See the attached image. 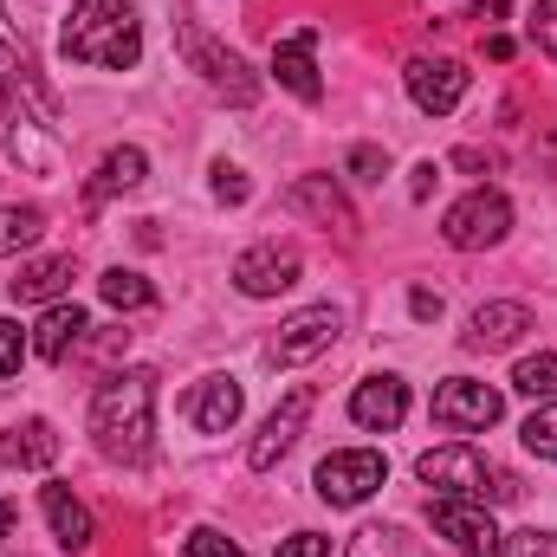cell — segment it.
Here are the masks:
<instances>
[{
  "label": "cell",
  "mask_w": 557,
  "mask_h": 557,
  "mask_svg": "<svg viewBox=\"0 0 557 557\" xmlns=\"http://www.w3.org/2000/svg\"><path fill=\"white\" fill-rule=\"evenodd\" d=\"M91 434H98V454L104 460L143 467L149 460V434H156V376L149 370L104 376V389L91 403Z\"/></svg>",
  "instance_id": "obj_1"
},
{
  "label": "cell",
  "mask_w": 557,
  "mask_h": 557,
  "mask_svg": "<svg viewBox=\"0 0 557 557\" xmlns=\"http://www.w3.org/2000/svg\"><path fill=\"white\" fill-rule=\"evenodd\" d=\"M72 65H98V72H131L143 59V20L131 0H78L65 13L59 33Z\"/></svg>",
  "instance_id": "obj_2"
},
{
  "label": "cell",
  "mask_w": 557,
  "mask_h": 557,
  "mask_svg": "<svg viewBox=\"0 0 557 557\" xmlns=\"http://www.w3.org/2000/svg\"><path fill=\"white\" fill-rule=\"evenodd\" d=\"M421 486H434V499H473V506H512L519 499V480L480 454L473 441H447V447H428L416 460Z\"/></svg>",
  "instance_id": "obj_3"
},
{
  "label": "cell",
  "mask_w": 557,
  "mask_h": 557,
  "mask_svg": "<svg viewBox=\"0 0 557 557\" xmlns=\"http://www.w3.org/2000/svg\"><path fill=\"white\" fill-rule=\"evenodd\" d=\"M506 234H512V201H506L499 188H473V195L454 201L447 221H441V240L460 247V253H486V247H499Z\"/></svg>",
  "instance_id": "obj_4"
},
{
  "label": "cell",
  "mask_w": 557,
  "mask_h": 557,
  "mask_svg": "<svg viewBox=\"0 0 557 557\" xmlns=\"http://www.w3.org/2000/svg\"><path fill=\"white\" fill-rule=\"evenodd\" d=\"M383 480H389V460L376 447H344V454L318 460V499L324 506H363L370 493H383Z\"/></svg>",
  "instance_id": "obj_5"
},
{
  "label": "cell",
  "mask_w": 557,
  "mask_h": 557,
  "mask_svg": "<svg viewBox=\"0 0 557 557\" xmlns=\"http://www.w3.org/2000/svg\"><path fill=\"white\" fill-rule=\"evenodd\" d=\"M182 52H188V65H195V72H201L227 104H240V111H247V104L260 98V78L247 72V59H240V52H227V46H214L208 33L182 26Z\"/></svg>",
  "instance_id": "obj_6"
},
{
  "label": "cell",
  "mask_w": 557,
  "mask_h": 557,
  "mask_svg": "<svg viewBox=\"0 0 557 557\" xmlns=\"http://www.w3.org/2000/svg\"><path fill=\"white\" fill-rule=\"evenodd\" d=\"M428 519H434V539H447L460 557H499V525H493L486 506H473V499H434Z\"/></svg>",
  "instance_id": "obj_7"
},
{
  "label": "cell",
  "mask_w": 557,
  "mask_h": 557,
  "mask_svg": "<svg viewBox=\"0 0 557 557\" xmlns=\"http://www.w3.org/2000/svg\"><path fill=\"white\" fill-rule=\"evenodd\" d=\"M337 331H344V318L331 311V305H311V311H298V318H285L273 337V357L278 370H292V363H311V357H324L331 344H337Z\"/></svg>",
  "instance_id": "obj_8"
},
{
  "label": "cell",
  "mask_w": 557,
  "mask_h": 557,
  "mask_svg": "<svg viewBox=\"0 0 557 557\" xmlns=\"http://www.w3.org/2000/svg\"><path fill=\"white\" fill-rule=\"evenodd\" d=\"M499 416H506V403H499V389H486V383L454 376V383H441V389H434V421H441V428H454V434L493 428Z\"/></svg>",
  "instance_id": "obj_9"
},
{
  "label": "cell",
  "mask_w": 557,
  "mask_h": 557,
  "mask_svg": "<svg viewBox=\"0 0 557 557\" xmlns=\"http://www.w3.org/2000/svg\"><path fill=\"white\" fill-rule=\"evenodd\" d=\"M409 98H416V111H428V117L460 111V98H467V65H460V59H409Z\"/></svg>",
  "instance_id": "obj_10"
},
{
  "label": "cell",
  "mask_w": 557,
  "mask_h": 557,
  "mask_svg": "<svg viewBox=\"0 0 557 557\" xmlns=\"http://www.w3.org/2000/svg\"><path fill=\"white\" fill-rule=\"evenodd\" d=\"M234 285L247 292V298H278V292H292L298 285V253L292 247H247L240 260H234Z\"/></svg>",
  "instance_id": "obj_11"
},
{
  "label": "cell",
  "mask_w": 557,
  "mask_h": 557,
  "mask_svg": "<svg viewBox=\"0 0 557 557\" xmlns=\"http://www.w3.org/2000/svg\"><path fill=\"white\" fill-rule=\"evenodd\" d=\"M305 416H311V389H292L285 403H278L273 416H267V428H260V441L247 447V467L253 473H267V467H278V454L305 434Z\"/></svg>",
  "instance_id": "obj_12"
},
{
  "label": "cell",
  "mask_w": 557,
  "mask_h": 557,
  "mask_svg": "<svg viewBox=\"0 0 557 557\" xmlns=\"http://www.w3.org/2000/svg\"><path fill=\"white\" fill-rule=\"evenodd\" d=\"M403 416H409V383H403V376H370V383H357V396H350V421H357V428L389 434V428H403Z\"/></svg>",
  "instance_id": "obj_13"
},
{
  "label": "cell",
  "mask_w": 557,
  "mask_h": 557,
  "mask_svg": "<svg viewBox=\"0 0 557 557\" xmlns=\"http://www.w3.org/2000/svg\"><path fill=\"white\" fill-rule=\"evenodd\" d=\"M311 46H318V33H311V26H298L292 39H278V46H273V78L292 91V98H305V104H318V98H324V78H318V65H311Z\"/></svg>",
  "instance_id": "obj_14"
},
{
  "label": "cell",
  "mask_w": 557,
  "mask_h": 557,
  "mask_svg": "<svg viewBox=\"0 0 557 557\" xmlns=\"http://www.w3.org/2000/svg\"><path fill=\"white\" fill-rule=\"evenodd\" d=\"M285 208H298V214H311L318 227H337V234H357V214H350V201L337 195V182H331V175H305V182H292V188H285Z\"/></svg>",
  "instance_id": "obj_15"
},
{
  "label": "cell",
  "mask_w": 557,
  "mask_h": 557,
  "mask_svg": "<svg viewBox=\"0 0 557 557\" xmlns=\"http://www.w3.org/2000/svg\"><path fill=\"white\" fill-rule=\"evenodd\" d=\"M525 331H532V311L512 305V298H499V305H480V311H473L467 344H473V350H512Z\"/></svg>",
  "instance_id": "obj_16"
},
{
  "label": "cell",
  "mask_w": 557,
  "mask_h": 557,
  "mask_svg": "<svg viewBox=\"0 0 557 557\" xmlns=\"http://www.w3.org/2000/svg\"><path fill=\"white\" fill-rule=\"evenodd\" d=\"M188 421H195L201 434H227V428L240 421V383H234V376L195 383V389H188Z\"/></svg>",
  "instance_id": "obj_17"
},
{
  "label": "cell",
  "mask_w": 557,
  "mask_h": 557,
  "mask_svg": "<svg viewBox=\"0 0 557 557\" xmlns=\"http://www.w3.org/2000/svg\"><path fill=\"white\" fill-rule=\"evenodd\" d=\"M91 331V318H85V305H52L46 318H39V331H33V357H46V363H65L72 350H78V337Z\"/></svg>",
  "instance_id": "obj_18"
},
{
  "label": "cell",
  "mask_w": 557,
  "mask_h": 557,
  "mask_svg": "<svg viewBox=\"0 0 557 557\" xmlns=\"http://www.w3.org/2000/svg\"><path fill=\"white\" fill-rule=\"evenodd\" d=\"M39 506H46V519H52V539H59L65 552H91L98 525H91L85 499H72V486H39Z\"/></svg>",
  "instance_id": "obj_19"
},
{
  "label": "cell",
  "mask_w": 557,
  "mask_h": 557,
  "mask_svg": "<svg viewBox=\"0 0 557 557\" xmlns=\"http://www.w3.org/2000/svg\"><path fill=\"white\" fill-rule=\"evenodd\" d=\"M72 278H78L72 253H52V260H33L26 273L13 278V298H20V305H59V298L72 292Z\"/></svg>",
  "instance_id": "obj_20"
},
{
  "label": "cell",
  "mask_w": 557,
  "mask_h": 557,
  "mask_svg": "<svg viewBox=\"0 0 557 557\" xmlns=\"http://www.w3.org/2000/svg\"><path fill=\"white\" fill-rule=\"evenodd\" d=\"M143 175H149V156L143 149H111L104 162H98V175H91V201H111V195H131V188H143Z\"/></svg>",
  "instance_id": "obj_21"
},
{
  "label": "cell",
  "mask_w": 557,
  "mask_h": 557,
  "mask_svg": "<svg viewBox=\"0 0 557 557\" xmlns=\"http://www.w3.org/2000/svg\"><path fill=\"white\" fill-rule=\"evenodd\" d=\"M52 454H59L52 421H26V428L7 434V460H13V467H52Z\"/></svg>",
  "instance_id": "obj_22"
},
{
  "label": "cell",
  "mask_w": 557,
  "mask_h": 557,
  "mask_svg": "<svg viewBox=\"0 0 557 557\" xmlns=\"http://www.w3.org/2000/svg\"><path fill=\"white\" fill-rule=\"evenodd\" d=\"M98 292H104V305L111 311H143V305H156V285L131 267H111V273L98 278Z\"/></svg>",
  "instance_id": "obj_23"
},
{
  "label": "cell",
  "mask_w": 557,
  "mask_h": 557,
  "mask_svg": "<svg viewBox=\"0 0 557 557\" xmlns=\"http://www.w3.org/2000/svg\"><path fill=\"white\" fill-rule=\"evenodd\" d=\"M350 557H428V552H421L403 525H363L350 539Z\"/></svg>",
  "instance_id": "obj_24"
},
{
  "label": "cell",
  "mask_w": 557,
  "mask_h": 557,
  "mask_svg": "<svg viewBox=\"0 0 557 557\" xmlns=\"http://www.w3.org/2000/svg\"><path fill=\"white\" fill-rule=\"evenodd\" d=\"M39 234H46V214L39 208H0V260L26 253Z\"/></svg>",
  "instance_id": "obj_25"
},
{
  "label": "cell",
  "mask_w": 557,
  "mask_h": 557,
  "mask_svg": "<svg viewBox=\"0 0 557 557\" xmlns=\"http://www.w3.org/2000/svg\"><path fill=\"white\" fill-rule=\"evenodd\" d=\"M512 389H519V396H532V403H557V357H552V350L525 357V363L512 370Z\"/></svg>",
  "instance_id": "obj_26"
},
{
  "label": "cell",
  "mask_w": 557,
  "mask_h": 557,
  "mask_svg": "<svg viewBox=\"0 0 557 557\" xmlns=\"http://www.w3.org/2000/svg\"><path fill=\"white\" fill-rule=\"evenodd\" d=\"M519 441H525L539 460H557V403H539V409H532V421L519 428Z\"/></svg>",
  "instance_id": "obj_27"
},
{
  "label": "cell",
  "mask_w": 557,
  "mask_h": 557,
  "mask_svg": "<svg viewBox=\"0 0 557 557\" xmlns=\"http://www.w3.org/2000/svg\"><path fill=\"white\" fill-rule=\"evenodd\" d=\"M26 331L13 324V318H0V376H20V363H26Z\"/></svg>",
  "instance_id": "obj_28"
},
{
  "label": "cell",
  "mask_w": 557,
  "mask_h": 557,
  "mask_svg": "<svg viewBox=\"0 0 557 557\" xmlns=\"http://www.w3.org/2000/svg\"><path fill=\"white\" fill-rule=\"evenodd\" d=\"M499 557H557V532H512L499 539Z\"/></svg>",
  "instance_id": "obj_29"
},
{
  "label": "cell",
  "mask_w": 557,
  "mask_h": 557,
  "mask_svg": "<svg viewBox=\"0 0 557 557\" xmlns=\"http://www.w3.org/2000/svg\"><path fill=\"white\" fill-rule=\"evenodd\" d=\"M182 557H247L234 539H221L214 525H201V532H188V545H182Z\"/></svg>",
  "instance_id": "obj_30"
},
{
  "label": "cell",
  "mask_w": 557,
  "mask_h": 557,
  "mask_svg": "<svg viewBox=\"0 0 557 557\" xmlns=\"http://www.w3.org/2000/svg\"><path fill=\"white\" fill-rule=\"evenodd\" d=\"M214 195H221L227 208H240V201L253 195V182H247V175H240L234 162H214Z\"/></svg>",
  "instance_id": "obj_31"
},
{
  "label": "cell",
  "mask_w": 557,
  "mask_h": 557,
  "mask_svg": "<svg viewBox=\"0 0 557 557\" xmlns=\"http://www.w3.org/2000/svg\"><path fill=\"white\" fill-rule=\"evenodd\" d=\"M532 46L557 59V0H539V13H532Z\"/></svg>",
  "instance_id": "obj_32"
},
{
  "label": "cell",
  "mask_w": 557,
  "mask_h": 557,
  "mask_svg": "<svg viewBox=\"0 0 557 557\" xmlns=\"http://www.w3.org/2000/svg\"><path fill=\"white\" fill-rule=\"evenodd\" d=\"M350 175H363V182H383V175H389V156H383L376 143H357V149H350Z\"/></svg>",
  "instance_id": "obj_33"
},
{
  "label": "cell",
  "mask_w": 557,
  "mask_h": 557,
  "mask_svg": "<svg viewBox=\"0 0 557 557\" xmlns=\"http://www.w3.org/2000/svg\"><path fill=\"white\" fill-rule=\"evenodd\" d=\"M278 557H331V539H318V532H292V539H278Z\"/></svg>",
  "instance_id": "obj_34"
},
{
  "label": "cell",
  "mask_w": 557,
  "mask_h": 557,
  "mask_svg": "<svg viewBox=\"0 0 557 557\" xmlns=\"http://www.w3.org/2000/svg\"><path fill=\"white\" fill-rule=\"evenodd\" d=\"M409 311H416L421 324H434V318H441V292H428V285H416V292H409Z\"/></svg>",
  "instance_id": "obj_35"
},
{
  "label": "cell",
  "mask_w": 557,
  "mask_h": 557,
  "mask_svg": "<svg viewBox=\"0 0 557 557\" xmlns=\"http://www.w3.org/2000/svg\"><path fill=\"white\" fill-rule=\"evenodd\" d=\"M506 13H512V0H486V7H473V13H467V20H480V26H499V20H506Z\"/></svg>",
  "instance_id": "obj_36"
},
{
  "label": "cell",
  "mask_w": 557,
  "mask_h": 557,
  "mask_svg": "<svg viewBox=\"0 0 557 557\" xmlns=\"http://www.w3.org/2000/svg\"><path fill=\"white\" fill-rule=\"evenodd\" d=\"M409 195H416V201H428V195H434V162H421V169H416V182H409Z\"/></svg>",
  "instance_id": "obj_37"
},
{
  "label": "cell",
  "mask_w": 557,
  "mask_h": 557,
  "mask_svg": "<svg viewBox=\"0 0 557 557\" xmlns=\"http://www.w3.org/2000/svg\"><path fill=\"white\" fill-rule=\"evenodd\" d=\"M512 52H519V46H512V39H506V33H493V39H486V59H493V65H506V59H512Z\"/></svg>",
  "instance_id": "obj_38"
},
{
  "label": "cell",
  "mask_w": 557,
  "mask_h": 557,
  "mask_svg": "<svg viewBox=\"0 0 557 557\" xmlns=\"http://www.w3.org/2000/svg\"><path fill=\"white\" fill-rule=\"evenodd\" d=\"M454 169H473V175H480V169H493V156H480V149H454Z\"/></svg>",
  "instance_id": "obj_39"
},
{
  "label": "cell",
  "mask_w": 557,
  "mask_h": 557,
  "mask_svg": "<svg viewBox=\"0 0 557 557\" xmlns=\"http://www.w3.org/2000/svg\"><path fill=\"white\" fill-rule=\"evenodd\" d=\"M13 532H20V506H13V499H0V545H7Z\"/></svg>",
  "instance_id": "obj_40"
}]
</instances>
